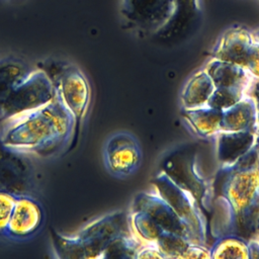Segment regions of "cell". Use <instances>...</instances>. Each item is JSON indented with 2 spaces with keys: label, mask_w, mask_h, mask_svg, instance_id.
<instances>
[{
  "label": "cell",
  "mask_w": 259,
  "mask_h": 259,
  "mask_svg": "<svg viewBox=\"0 0 259 259\" xmlns=\"http://www.w3.org/2000/svg\"><path fill=\"white\" fill-rule=\"evenodd\" d=\"M74 120L56 96L49 103L7 122L0 135L3 147L51 156L71 141Z\"/></svg>",
  "instance_id": "cell-1"
},
{
  "label": "cell",
  "mask_w": 259,
  "mask_h": 259,
  "mask_svg": "<svg viewBox=\"0 0 259 259\" xmlns=\"http://www.w3.org/2000/svg\"><path fill=\"white\" fill-rule=\"evenodd\" d=\"M127 231L126 214L112 212L97 219L72 236L51 229L54 252L60 259L99 258L108 244Z\"/></svg>",
  "instance_id": "cell-2"
},
{
  "label": "cell",
  "mask_w": 259,
  "mask_h": 259,
  "mask_svg": "<svg viewBox=\"0 0 259 259\" xmlns=\"http://www.w3.org/2000/svg\"><path fill=\"white\" fill-rule=\"evenodd\" d=\"M57 96L56 86L42 69L30 70L13 89L0 113V122H7L38 108Z\"/></svg>",
  "instance_id": "cell-3"
},
{
  "label": "cell",
  "mask_w": 259,
  "mask_h": 259,
  "mask_svg": "<svg viewBox=\"0 0 259 259\" xmlns=\"http://www.w3.org/2000/svg\"><path fill=\"white\" fill-rule=\"evenodd\" d=\"M55 86L58 98L74 120L73 135L68 149L69 152L73 150L78 142L81 124L89 105L90 89L85 76L78 68L73 66H69L62 71Z\"/></svg>",
  "instance_id": "cell-4"
},
{
  "label": "cell",
  "mask_w": 259,
  "mask_h": 259,
  "mask_svg": "<svg viewBox=\"0 0 259 259\" xmlns=\"http://www.w3.org/2000/svg\"><path fill=\"white\" fill-rule=\"evenodd\" d=\"M174 0H120L119 13L130 29L142 34H156L173 15Z\"/></svg>",
  "instance_id": "cell-5"
},
{
  "label": "cell",
  "mask_w": 259,
  "mask_h": 259,
  "mask_svg": "<svg viewBox=\"0 0 259 259\" xmlns=\"http://www.w3.org/2000/svg\"><path fill=\"white\" fill-rule=\"evenodd\" d=\"M194 158L195 148L183 147L169 154L163 161L162 168L174 184L191 194L195 202L203 207L206 186L195 170Z\"/></svg>",
  "instance_id": "cell-6"
},
{
  "label": "cell",
  "mask_w": 259,
  "mask_h": 259,
  "mask_svg": "<svg viewBox=\"0 0 259 259\" xmlns=\"http://www.w3.org/2000/svg\"><path fill=\"white\" fill-rule=\"evenodd\" d=\"M103 159L111 174L124 177L134 173L140 166L142 151L139 143L132 135L116 133L106 141Z\"/></svg>",
  "instance_id": "cell-7"
},
{
  "label": "cell",
  "mask_w": 259,
  "mask_h": 259,
  "mask_svg": "<svg viewBox=\"0 0 259 259\" xmlns=\"http://www.w3.org/2000/svg\"><path fill=\"white\" fill-rule=\"evenodd\" d=\"M44 219V208L39 201L29 195L17 194L3 236L16 241L29 239L38 232Z\"/></svg>",
  "instance_id": "cell-8"
},
{
  "label": "cell",
  "mask_w": 259,
  "mask_h": 259,
  "mask_svg": "<svg viewBox=\"0 0 259 259\" xmlns=\"http://www.w3.org/2000/svg\"><path fill=\"white\" fill-rule=\"evenodd\" d=\"M161 197L174 209L178 217L186 224L189 229L190 236L196 237L197 240L203 237V227L194 207V198L174 184L169 177L162 171L155 180Z\"/></svg>",
  "instance_id": "cell-9"
},
{
  "label": "cell",
  "mask_w": 259,
  "mask_h": 259,
  "mask_svg": "<svg viewBox=\"0 0 259 259\" xmlns=\"http://www.w3.org/2000/svg\"><path fill=\"white\" fill-rule=\"evenodd\" d=\"M175 9L167 24L154 36L164 44H178L191 36L200 23L198 0H174Z\"/></svg>",
  "instance_id": "cell-10"
},
{
  "label": "cell",
  "mask_w": 259,
  "mask_h": 259,
  "mask_svg": "<svg viewBox=\"0 0 259 259\" xmlns=\"http://www.w3.org/2000/svg\"><path fill=\"white\" fill-rule=\"evenodd\" d=\"M253 42V34L247 28L234 25L221 35L212 49L211 56L213 59L234 63L246 68Z\"/></svg>",
  "instance_id": "cell-11"
},
{
  "label": "cell",
  "mask_w": 259,
  "mask_h": 259,
  "mask_svg": "<svg viewBox=\"0 0 259 259\" xmlns=\"http://www.w3.org/2000/svg\"><path fill=\"white\" fill-rule=\"evenodd\" d=\"M135 209L149 214L163 231L185 238L190 237V232L186 224L162 197L158 198L153 195L141 193L135 201Z\"/></svg>",
  "instance_id": "cell-12"
},
{
  "label": "cell",
  "mask_w": 259,
  "mask_h": 259,
  "mask_svg": "<svg viewBox=\"0 0 259 259\" xmlns=\"http://www.w3.org/2000/svg\"><path fill=\"white\" fill-rule=\"evenodd\" d=\"M254 144V135L249 131L224 132L218 140V158L221 162L234 164L248 153Z\"/></svg>",
  "instance_id": "cell-13"
},
{
  "label": "cell",
  "mask_w": 259,
  "mask_h": 259,
  "mask_svg": "<svg viewBox=\"0 0 259 259\" xmlns=\"http://www.w3.org/2000/svg\"><path fill=\"white\" fill-rule=\"evenodd\" d=\"M214 87H244L249 79L248 70L240 65L213 59L204 70Z\"/></svg>",
  "instance_id": "cell-14"
},
{
  "label": "cell",
  "mask_w": 259,
  "mask_h": 259,
  "mask_svg": "<svg viewBox=\"0 0 259 259\" xmlns=\"http://www.w3.org/2000/svg\"><path fill=\"white\" fill-rule=\"evenodd\" d=\"M220 130L224 132L246 131L256 118L255 103L250 99H241L231 107L222 110Z\"/></svg>",
  "instance_id": "cell-15"
},
{
  "label": "cell",
  "mask_w": 259,
  "mask_h": 259,
  "mask_svg": "<svg viewBox=\"0 0 259 259\" xmlns=\"http://www.w3.org/2000/svg\"><path fill=\"white\" fill-rule=\"evenodd\" d=\"M30 69L22 61L7 57L0 59V113L7 98Z\"/></svg>",
  "instance_id": "cell-16"
},
{
  "label": "cell",
  "mask_w": 259,
  "mask_h": 259,
  "mask_svg": "<svg viewBox=\"0 0 259 259\" xmlns=\"http://www.w3.org/2000/svg\"><path fill=\"white\" fill-rule=\"evenodd\" d=\"M214 89V85L205 71L196 72L186 83L181 99L185 107L194 108L205 104Z\"/></svg>",
  "instance_id": "cell-17"
},
{
  "label": "cell",
  "mask_w": 259,
  "mask_h": 259,
  "mask_svg": "<svg viewBox=\"0 0 259 259\" xmlns=\"http://www.w3.org/2000/svg\"><path fill=\"white\" fill-rule=\"evenodd\" d=\"M223 112L222 110L207 106L206 108H188L184 111V116L201 136H210L220 130Z\"/></svg>",
  "instance_id": "cell-18"
},
{
  "label": "cell",
  "mask_w": 259,
  "mask_h": 259,
  "mask_svg": "<svg viewBox=\"0 0 259 259\" xmlns=\"http://www.w3.org/2000/svg\"><path fill=\"white\" fill-rule=\"evenodd\" d=\"M244 87H214L206 104L209 107L225 110L242 99Z\"/></svg>",
  "instance_id": "cell-19"
},
{
  "label": "cell",
  "mask_w": 259,
  "mask_h": 259,
  "mask_svg": "<svg viewBox=\"0 0 259 259\" xmlns=\"http://www.w3.org/2000/svg\"><path fill=\"white\" fill-rule=\"evenodd\" d=\"M212 258H248L249 248L240 239L227 238L215 244L211 253Z\"/></svg>",
  "instance_id": "cell-20"
},
{
  "label": "cell",
  "mask_w": 259,
  "mask_h": 259,
  "mask_svg": "<svg viewBox=\"0 0 259 259\" xmlns=\"http://www.w3.org/2000/svg\"><path fill=\"white\" fill-rule=\"evenodd\" d=\"M156 241L157 247L164 257L179 258V256L189 246L185 237L166 231H164Z\"/></svg>",
  "instance_id": "cell-21"
},
{
  "label": "cell",
  "mask_w": 259,
  "mask_h": 259,
  "mask_svg": "<svg viewBox=\"0 0 259 259\" xmlns=\"http://www.w3.org/2000/svg\"><path fill=\"white\" fill-rule=\"evenodd\" d=\"M137 246L127 235H121L112 240L105 248L103 258H133L136 257Z\"/></svg>",
  "instance_id": "cell-22"
},
{
  "label": "cell",
  "mask_w": 259,
  "mask_h": 259,
  "mask_svg": "<svg viewBox=\"0 0 259 259\" xmlns=\"http://www.w3.org/2000/svg\"><path fill=\"white\" fill-rule=\"evenodd\" d=\"M134 224L139 234L143 238L150 241L157 240L159 236L164 232L149 214L141 210H136Z\"/></svg>",
  "instance_id": "cell-23"
},
{
  "label": "cell",
  "mask_w": 259,
  "mask_h": 259,
  "mask_svg": "<svg viewBox=\"0 0 259 259\" xmlns=\"http://www.w3.org/2000/svg\"><path fill=\"white\" fill-rule=\"evenodd\" d=\"M16 193L0 190V235H4L16 200Z\"/></svg>",
  "instance_id": "cell-24"
},
{
  "label": "cell",
  "mask_w": 259,
  "mask_h": 259,
  "mask_svg": "<svg viewBox=\"0 0 259 259\" xmlns=\"http://www.w3.org/2000/svg\"><path fill=\"white\" fill-rule=\"evenodd\" d=\"M246 69L253 75L259 77V42L255 39L249 53Z\"/></svg>",
  "instance_id": "cell-25"
},
{
  "label": "cell",
  "mask_w": 259,
  "mask_h": 259,
  "mask_svg": "<svg viewBox=\"0 0 259 259\" xmlns=\"http://www.w3.org/2000/svg\"><path fill=\"white\" fill-rule=\"evenodd\" d=\"M179 258H211V254L207 249L200 246L189 245Z\"/></svg>",
  "instance_id": "cell-26"
},
{
  "label": "cell",
  "mask_w": 259,
  "mask_h": 259,
  "mask_svg": "<svg viewBox=\"0 0 259 259\" xmlns=\"http://www.w3.org/2000/svg\"><path fill=\"white\" fill-rule=\"evenodd\" d=\"M138 258H164V255L161 253L159 248L154 247H146L140 251L136 255Z\"/></svg>",
  "instance_id": "cell-27"
},
{
  "label": "cell",
  "mask_w": 259,
  "mask_h": 259,
  "mask_svg": "<svg viewBox=\"0 0 259 259\" xmlns=\"http://www.w3.org/2000/svg\"><path fill=\"white\" fill-rule=\"evenodd\" d=\"M254 95H255V99H256V113H257V117H258V122H259V82L256 84L255 90H254Z\"/></svg>",
  "instance_id": "cell-28"
},
{
  "label": "cell",
  "mask_w": 259,
  "mask_h": 259,
  "mask_svg": "<svg viewBox=\"0 0 259 259\" xmlns=\"http://www.w3.org/2000/svg\"><path fill=\"white\" fill-rule=\"evenodd\" d=\"M253 37H254V39H255L256 41L259 42V30H257V31L253 34Z\"/></svg>",
  "instance_id": "cell-29"
}]
</instances>
